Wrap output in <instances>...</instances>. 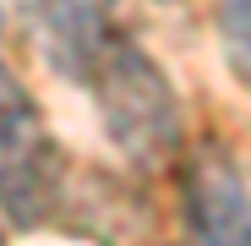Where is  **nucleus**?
I'll list each match as a JSON object with an SVG mask.
<instances>
[{
  "label": "nucleus",
  "mask_w": 251,
  "mask_h": 246,
  "mask_svg": "<svg viewBox=\"0 0 251 246\" xmlns=\"http://www.w3.org/2000/svg\"><path fill=\"white\" fill-rule=\"evenodd\" d=\"M82 88L93 93L109 142L137 170H170V164H180L186 115H180V99L170 88V77L158 71V60L148 50H137L131 38H115L93 60Z\"/></svg>",
  "instance_id": "obj_1"
},
{
  "label": "nucleus",
  "mask_w": 251,
  "mask_h": 246,
  "mask_svg": "<svg viewBox=\"0 0 251 246\" xmlns=\"http://www.w3.org/2000/svg\"><path fill=\"white\" fill-rule=\"evenodd\" d=\"M33 22H38L44 60L71 82H88L93 60L120 38L115 0H33Z\"/></svg>",
  "instance_id": "obj_3"
},
{
  "label": "nucleus",
  "mask_w": 251,
  "mask_h": 246,
  "mask_svg": "<svg viewBox=\"0 0 251 246\" xmlns=\"http://www.w3.org/2000/svg\"><path fill=\"white\" fill-rule=\"evenodd\" d=\"M219 50L240 88H251V0H219Z\"/></svg>",
  "instance_id": "obj_4"
},
{
  "label": "nucleus",
  "mask_w": 251,
  "mask_h": 246,
  "mask_svg": "<svg viewBox=\"0 0 251 246\" xmlns=\"http://www.w3.org/2000/svg\"><path fill=\"white\" fill-rule=\"evenodd\" d=\"M246 246H251V241H246Z\"/></svg>",
  "instance_id": "obj_5"
},
{
  "label": "nucleus",
  "mask_w": 251,
  "mask_h": 246,
  "mask_svg": "<svg viewBox=\"0 0 251 246\" xmlns=\"http://www.w3.org/2000/svg\"><path fill=\"white\" fill-rule=\"evenodd\" d=\"M55 142L44 132L33 93L0 66V214L33 224L55 202Z\"/></svg>",
  "instance_id": "obj_2"
}]
</instances>
